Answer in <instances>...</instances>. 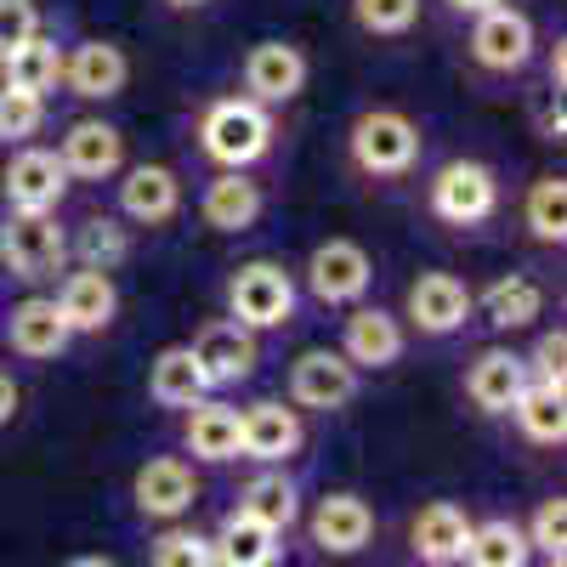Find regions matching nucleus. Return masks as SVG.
<instances>
[{
  "label": "nucleus",
  "instance_id": "nucleus-10",
  "mask_svg": "<svg viewBox=\"0 0 567 567\" xmlns=\"http://www.w3.org/2000/svg\"><path fill=\"white\" fill-rule=\"evenodd\" d=\"M352 392H358V369L341 352L318 347V352H301L290 369V398L301 409H341V403H352Z\"/></svg>",
  "mask_w": 567,
  "mask_h": 567
},
{
  "label": "nucleus",
  "instance_id": "nucleus-19",
  "mask_svg": "<svg viewBox=\"0 0 567 567\" xmlns=\"http://www.w3.org/2000/svg\"><path fill=\"white\" fill-rule=\"evenodd\" d=\"M199 499V483H194V471H187L182 460H148L136 471V505L142 516H182V511H194Z\"/></svg>",
  "mask_w": 567,
  "mask_h": 567
},
{
  "label": "nucleus",
  "instance_id": "nucleus-34",
  "mask_svg": "<svg viewBox=\"0 0 567 567\" xmlns=\"http://www.w3.org/2000/svg\"><path fill=\"white\" fill-rule=\"evenodd\" d=\"M125 227L120 221H109V216H91L85 227H80V256H85V267H120L125 261Z\"/></svg>",
  "mask_w": 567,
  "mask_h": 567
},
{
  "label": "nucleus",
  "instance_id": "nucleus-23",
  "mask_svg": "<svg viewBox=\"0 0 567 567\" xmlns=\"http://www.w3.org/2000/svg\"><path fill=\"white\" fill-rule=\"evenodd\" d=\"M74 329L63 323L58 301H45V296H29L18 312H12V352L23 358H58L69 347Z\"/></svg>",
  "mask_w": 567,
  "mask_h": 567
},
{
  "label": "nucleus",
  "instance_id": "nucleus-7",
  "mask_svg": "<svg viewBox=\"0 0 567 567\" xmlns=\"http://www.w3.org/2000/svg\"><path fill=\"white\" fill-rule=\"evenodd\" d=\"M187 352H194V363L205 369V381H210V386H233V381H245V374L256 369V329L233 323V318L205 323Z\"/></svg>",
  "mask_w": 567,
  "mask_h": 567
},
{
  "label": "nucleus",
  "instance_id": "nucleus-17",
  "mask_svg": "<svg viewBox=\"0 0 567 567\" xmlns=\"http://www.w3.org/2000/svg\"><path fill=\"white\" fill-rule=\"evenodd\" d=\"M341 358H347L352 369H386V363H398V358H403V329H398V318L381 312V307H358V312L347 318Z\"/></svg>",
  "mask_w": 567,
  "mask_h": 567
},
{
  "label": "nucleus",
  "instance_id": "nucleus-15",
  "mask_svg": "<svg viewBox=\"0 0 567 567\" xmlns=\"http://www.w3.org/2000/svg\"><path fill=\"white\" fill-rule=\"evenodd\" d=\"M63 80H69L74 97L103 103V97H120V91H125L131 63H125L120 45H109V40H85V45H74V58L63 63Z\"/></svg>",
  "mask_w": 567,
  "mask_h": 567
},
{
  "label": "nucleus",
  "instance_id": "nucleus-28",
  "mask_svg": "<svg viewBox=\"0 0 567 567\" xmlns=\"http://www.w3.org/2000/svg\"><path fill=\"white\" fill-rule=\"evenodd\" d=\"M0 74H7V91H34V97H45L58 80H63V52L52 40H23L12 58H0Z\"/></svg>",
  "mask_w": 567,
  "mask_h": 567
},
{
  "label": "nucleus",
  "instance_id": "nucleus-32",
  "mask_svg": "<svg viewBox=\"0 0 567 567\" xmlns=\"http://www.w3.org/2000/svg\"><path fill=\"white\" fill-rule=\"evenodd\" d=\"M239 511H245V516H256L261 528L284 534V528L296 523V483L284 477V471H267V477H256V483L245 488Z\"/></svg>",
  "mask_w": 567,
  "mask_h": 567
},
{
  "label": "nucleus",
  "instance_id": "nucleus-45",
  "mask_svg": "<svg viewBox=\"0 0 567 567\" xmlns=\"http://www.w3.org/2000/svg\"><path fill=\"white\" fill-rule=\"evenodd\" d=\"M171 7H205V0H171Z\"/></svg>",
  "mask_w": 567,
  "mask_h": 567
},
{
  "label": "nucleus",
  "instance_id": "nucleus-31",
  "mask_svg": "<svg viewBox=\"0 0 567 567\" xmlns=\"http://www.w3.org/2000/svg\"><path fill=\"white\" fill-rule=\"evenodd\" d=\"M511 414H516V425L534 437V443H561L567 437V409H561V386H539V381H528L523 386V398L511 403Z\"/></svg>",
  "mask_w": 567,
  "mask_h": 567
},
{
  "label": "nucleus",
  "instance_id": "nucleus-6",
  "mask_svg": "<svg viewBox=\"0 0 567 567\" xmlns=\"http://www.w3.org/2000/svg\"><path fill=\"white\" fill-rule=\"evenodd\" d=\"M471 58H477L488 74L528 69V58H534V23L499 0V7L477 12V29H471Z\"/></svg>",
  "mask_w": 567,
  "mask_h": 567
},
{
  "label": "nucleus",
  "instance_id": "nucleus-39",
  "mask_svg": "<svg viewBox=\"0 0 567 567\" xmlns=\"http://www.w3.org/2000/svg\"><path fill=\"white\" fill-rule=\"evenodd\" d=\"M40 34V7L34 0H0V58H12L23 40Z\"/></svg>",
  "mask_w": 567,
  "mask_h": 567
},
{
  "label": "nucleus",
  "instance_id": "nucleus-13",
  "mask_svg": "<svg viewBox=\"0 0 567 567\" xmlns=\"http://www.w3.org/2000/svg\"><path fill=\"white\" fill-rule=\"evenodd\" d=\"M465 312H471V290L454 272H420L409 284V318L425 336H449V329L465 323Z\"/></svg>",
  "mask_w": 567,
  "mask_h": 567
},
{
  "label": "nucleus",
  "instance_id": "nucleus-41",
  "mask_svg": "<svg viewBox=\"0 0 567 567\" xmlns=\"http://www.w3.org/2000/svg\"><path fill=\"white\" fill-rule=\"evenodd\" d=\"M12 414H18V386H12V374L0 369V425H7Z\"/></svg>",
  "mask_w": 567,
  "mask_h": 567
},
{
  "label": "nucleus",
  "instance_id": "nucleus-40",
  "mask_svg": "<svg viewBox=\"0 0 567 567\" xmlns=\"http://www.w3.org/2000/svg\"><path fill=\"white\" fill-rule=\"evenodd\" d=\"M561 358H567V336H561V329L539 336V347H534V374H539V386H561Z\"/></svg>",
  "mask_w": 567,
  "mask_h": 567
},
{
  "label": "nucleus",
  "instance_id": "nucleus-24",
  "mask_svg": "<svg viewBox=\"0 0 567 567\" xmlns=\"http://www.w3.org/2000/svg\"><path fill=\"white\" fill-rule=\"evenodd\" d=\"M148 392L165 409H194V403H205L210 381H205V369L194 363V352H187V347H165L154 358V369H148Z\"/></svg>",
  "mask_w": 567,
  "mask_h": 567
},
{
  "label": "nucleus",
  "instance_id": "nucleus-9",
  "mask_svg": "<svg viewBox=\"0 0 567 567\" xmlns=\"http://www.w3.org/2000/svg\"><path fill=\"white\" fill-rule=\"evenodd\" d=\"M301 85H307V58L296 52V45H284V40H261L250 45V58H245V91H250V103H290L301 97Z\"/></svg>",
  "mask_w": 567,
  "mask_h": 567
},
{
  "label": "nucleus",
  "instance_id": "nucleus-42",
  "mask_svg": "<svg viewBox=\"0 0 567 567\" xmlns=\"http://www.w3.org/2000/svg\"><path fill=\"white\" fill-rule=\"evenodd\" d=\"M561 80H567V52H561V40H556V52H550V85L561 91Z\"/></svg>",
  "mask_w": 567,
  "mask_h": 567
},
{
  "label": "nucleus",
  "instance_id": "nucleus-43",
  "mask_svg": "<svg viewBox=\"0 0 567 567\" xmlns=\"http://www.w3.org/2000/svg\"><path fill=\"white\" fill-rule=\"evenodd\" d=\"M454 12H488V7H499V0H449Z\"/></svg>",
  "mask_w": 567,
  "mask_h": 567
},
{
  "label": "nucleus",
  "instance_id": "nucleus-8",
  "mask_svg": "<svg viewBox=\"0 0 567 567\" xmlns=\"http://www.w3.org/2000/svg\"><path fill=\"white\" fill-rule=\"evenodd\" d=\"M369 278H374V267H369L363 245H352V239H329V245H318V250H312V261H307V284H312V296H318V301H329V307L358 301V296L369 290Z\"/></svg>",
  "mask_w": 567,
  "mask_h": 567
},
{
  "label": "nucleus",
  "instance_id": "nucleus-44",
  "mask_svg": "<svg viewBox=\"0 0 567 567\" xmlns=\"http://www.w3.org/2000/svg\"><path fill=\"white\" fill-rule=\"evenodd\" d=\"M69 567H114V561H109V556H74Z\"/></svg>",
  "mask_w": 567,
  "mask_h": 567
},
{
  "label": "nucleus",
  "instance_id": "nucleus-18",
  "mask_svg": "<svg viewBox=\"0 0 567 567\" xmlns=\"http://www.w3.org/2000/svg\"><path fill=\"white\" fill-rule=\"evenodd\" d=\"M369 534H374V511H369L358 494H329V499H318V511H312V539H318L329 556L363 550Z\"/></svg>",
  "mask_w": 567,
  "mask_h": 567
},
{
  "label": "nucleus",
  "instance_id": "nucleus-1",
  "mask_svg": "<svg viewBox=\"0 0 567 567\" xmlns=\"http://www.w3.org/2000/svg\"><path fill=\"white\" fill-rule=\"evenodd\" d=\"M199 136H205V154H210L216 165L245 171V165H256V159L272 148V120H267V109L250 103V97H221V103H210Z\"/></svg>",
  "mask_w": 567,
  "mask_h": 567
},
{
  "label": "nucleus",
  "instance_id": "nucleus-21",
  "mask_svg": "<svg viewBox=\"0 0 567 567\" xmlns=\"http://www.w3.org/2000/svg\"><path fill=\"white\" fill-rule=\"evenodd\" d=\"M176 205H182V182H176V171H165V165H136L125 182H120V210L131 216V221H171L176 216Z\"/></svg>",
  "mask_w": 567,
  "mask_h": 567
},
{
  "label": "nucleus",
  "instance_id": "nucleus-37",
  "mask_svg": "<svg viewBox=\"0 0 567 567\" xmlns=\"http://www.w3.org/2000/svg\"><path fill=\"white\" fill-rule=\"evenodd\" d=\"M528 534V550H539L545 561H561V545H567V499H545L534 511V528Z\"/></svg>",
  "mask_w": 567,
  "mask_h": 567
},
{
  "label": "nucleus",
  "instance_id": "nucleus-33",
  "mask_svg": "<svg viewBox=\"0 0 567 567\" xmlns=\"http://www.w3.org/2000/svg\"><path fill=\"white\" fill-rule=\"evenodd\" d=\"M528 227L539 245H561V233H567V182L561 176H539L528 187Z\"/></svg>",
  "mask_w": 567,
  "mask_h": 567
},
{
  "label": "nucleus",
  "instance_id": "nucleus-29",
  "mask_svg": "<svg viewBox=\"0 0 567 567\" xmlns=\"http://www.w3.org/2000/svg\"><path fill=\"white\" fill-rule=\"evenodd\" d=\"M528 534L516 528V523H505V516H494V523H483V528H471V539H465V550H460V561L465 567H528Z\"/></svg>",
  "mask_w": 567,
  "mask_h": 567
},
{
  "label": "nucleus",
  "instance_id": "nucleus-35",
  "mask_svg": "<svg viewBox=\"0 0 567 567\" xmlns=\"http://www.w3.org/2000/svg\"><path fill=\"white\" fill-rule=\"evenodd\" d=\"M40 120H45V97L0 85V142H29L40 131Z\"/></svg>",
  "mask_w": 567,
  "mask_h": 567
},
{
  "label": "nucleus",
  "instance_id": "nucleus-20",
  "mask_svg": "<svg viewBox=\"0 0 567 567\" xmlns=\"http://www.w3.org/2000/svg\"><path fill=\"white\" fill-rule=\"evenodd\" d=\"M114 307H120V296H114V284H109L103 267L74 272V278L63 284V296H58V312H63V323L74 329V336L109 329V323H114Z\"/></svg>",
  "mask_w": 567,
  "mask_h": 567
},
{
  "label": "nucleus",
  "instance_id": "nucleus-30",
  "mask_svg": "<svg viewBox=\"0 0 567 567\" xmlns=\"http://www.w3.org/2000/svg\"><path fill=\"white\" fill-rule=\"evenodd\" d=\"M483 312H488V323L494 329H528L539 312H545V290L534 278H523V272H511V278H499V284H488V296H483Z\"/></svg>",
  "mask_w": 567,
  "mask_h": 567
},
{
  "label": "nucleus",
  "instance_id": "nucleus-16",
  "mask_svg": "<svg viewBox=\"0 0 567 567\" xmlns=\"http://www.w3.org/2000/svg\"><path fill=\"white\" fill-rule=\"evenodd\" d=\"M58 159H63L69 176L103 182V176H114V171L125 165V136H120L114 125H103V120H80V125H69Z\"/></svg>",
  "mask_w": 567,
  "mask_h": 567
},
{
  "label": "nucleus",
  "instance_id": "nucleus-38",
  "mask_svg": "<svg viewBox=\"0 0 567 567\" xmlns=\"http://www.w3.org/2000/svg\"><path fill=\"white\" fill-rule=\"evenodd\" d=\"M154 567H216V556H210V539L176 528L154 545Z\"/></svg>",
  "mask_w": 567,
  "mask_h": 567
},
{
  "label": "nucleus",
  "instance_id": "nucleus-4",
  "mask_svg": "<svg viewBox=\"0 0 567 567\" xmlns=\"http://www.w3.org/2000/svg\"><path fill=\"white\" fill-rule=\"evenodd\" d=\"M227 307H233V323H245V329H278L296 312V284L272 261H250V267L233 272Z\"/></svg>",
  "mask_w": 567,
  "mask_h": 567
},
{
  "label": "nucleus",
  "instance_id": "nucleus-2",
  "mask_svg": "<svg viewBox=\"0 0 567 567\" xmlns=\"http://www.w3.org/2000/svg\"><path fill=\"white\" fill-rule=\"evenodd\" d=\"M352 159L369 176H403L420 159V131L398 109H369L352 125Z\"/></svg>",
  "mask_w": 567,
  "mask_h": 567
},
{
  "label": "nucleus",
  "instance_id": "nucleus-11",
  "mask_svg": "<svg viewBox=\"0 0 567 567\" xmlns=\"http://www.w3.org/2000/svg\"><path fill=\"white\" fill-rule=\"evenodd\" d=\"M69 194V171L58 154H45V148H23L12 154L7 165V199L12 210H58Z\"/></svg>",
  "mask_w": 567,
  "mask_h": 567
},
{
  "label": "nucleus",
  "instance_id": "nucleus-27",
  "mask_svg": "<svg viewBox=\"0 0 567 567\" xmlns=\"http://www.w3.org/2000/svg\"><path fill=\"white\" fill-rule=\"evenodd\" d=\"M187 449H194L199 460H210V465L239 460V409L194 403V414H187Z\"/></svg>",
  "mask_w": 567,
  "mask_h": 567
},
{
  "label": "nucleus",
  "instance_id": "nucleus-12",
  "mask_svg": "<svg viewBox=\"0 0 567 567\" xmlns=\"http://www.w3.org/2000/svg\"><path fill=\"white\" fill-rule=\"evenodd\" d=\"M301 449V414L284 409V403H256L239 414V454L261 460V465H278Z\"/></svg>",
  "mask_w": 567,
  "mask_h": 567
},
{
  "label": "nucleus",
  "instance_id": "nucleus-25",
  "mask_svg": "<svg viewBox=\"0 0 567 567\" xmlns=\"http://www.w3.org/2000/svg\"><path fill=\"white\" fill-rule=\"evenodd\" d=\"M465 539H471V516H465L460 505H449V499L425 505V511L414 516V550H420L425 561H432V567L460 561Z\"/></svg>",
  "mask_w": 567,
  "mask_h": 567
},
{
  "label": "nucleus",
  "instance_id": "nucleus-3",
  "mask_svg": "<svg viewBox=\"0 0 567 567\" xmlns=\"http://www.w3.org/2000/svg\"><path fill=\"white\" fill-rule=\"evenodd\" d=\"M63 256H69V239L52 221V210H12L0 221V261L18 278H52Z\"/></svg>",
  "mask_w": 567,
  "mask_h": 567
},
{
  "label": "nucleus",
  "instance_id": "nucleus-22",
  "mask_svg": "<svg viewBox=\"0 0 567 567\" xmlns=\"http://www.w3.org/2000/svg\"><path fill=\"white\" fill-rule=\"evenodd\" d=\"M199 210H205V221H210L216 233H245V227L261 216V187H256L245 171H227V176H216V182L205 187Z\"/></svg>",
  "mask_w": 567,
  "mask_h": 567
},
{
  "label": "nucleus",
  "instance_id": "nucleus-14",
  "mask_svg": "<svg viewBox=\"0 0 567 567\" xmlns=\"http://www.w3.org/2000/svg\"><path fill=\"white\" fill-rule=\"evenodd\" d=\"M523 386H528V358H516L505 347H488L465 374V392L483 414H511V403L523 398Z\"/></svg>",
  "mask_w": 567,
  "mask_h": 567
},
{
  "label": "nucleus",
  "instance_id": "nucleus-5",
  "mask_svg": "<svg viewBox=\"0 0 567 567\" xmlns=\"http://www.w3.org/2000/svg\"><path fill=\"white\" fill-rule=\"evenodd\" d=\"M494 205H499V182H494V171L477 165V159H454V165H443L437 182H432V210H437L443 221H454V227L488 221Z\"/></svg>",
  "mask_w": 567,
  "mask_h": 567
},
{
  "label": "nucleus",
  "instance_id": "nucleus-36",
  "mask_svg": "<svg viewBox=\"0 0 567 567\" xmlns=\"http://www.w3.org/2000/svg\"><path fill=\"white\" fill-rule=\"evenodd\" d=\"M352 18L369 34H403L420 18V0H352Z\"/></svg>",
  "mask_w": 567,
  "mask_h": 567
},
{
  "label": "nucleus",
  "instance_id": "nucleus-26",
  "mask_svg": "<svg viewBox=\"0 0 567 567\" xmlns=\"http://www.w3.org/2000/svg\"><path fill=\"white\" fill-rule=\"evenodd\" d=\"M210 556H216V567H272L278 561V534L261 528L256 516L233 511L221 523V534L210 539Z\"/></svg>",
  "mask_w": 567,
  "mask_h": 567
}]
</instances>
